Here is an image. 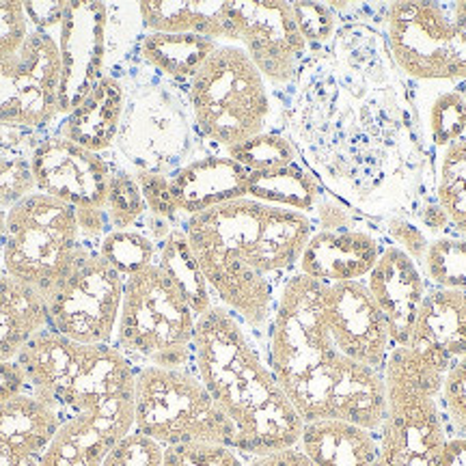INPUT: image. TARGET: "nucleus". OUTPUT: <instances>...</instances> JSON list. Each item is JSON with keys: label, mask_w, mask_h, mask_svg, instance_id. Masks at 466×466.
<instances>
[{"label": "nucleus", "mask_w": 466, "mask_h": 466, "mask_svg": "<svg viewBox=\"0 0 466 466\" xmlns=\"http://www.w3.org/2000/svg\"><path fill=\"white\" fill-rule=\"evenodd\" d=\"M371 22H339L288 89L285 134L322 188L365 218H410L425 203L428 145L419 106Z\"/></svg>", "instance_id": "obj_1"}, {"label": "nucleus", "mask_w": 466, "mask_h": 466, "mask_svg": "<svg viewBox=\"0 0 466 466\" xmlns=\"http://www.w3.org/2000/svg\"><path fill=\"white\" fill-rule=\"evenodd\" d=\"M316 231L311 217L236 199L186 218L184 233L214 300L253 333L270 324L285 283Z\"/></svg>", "instance_id": "obj_2"}, {"label": "nucleus", "mask_w": 466, "mask_h": 466, "mask_svg": "<svg viewBox=\"0 0 466 466\" xmlns=\"http://www.w3.org/2000/svg\"><path fill=\"white\" fill-rule=\"evenodd\" d=\"M266 357L302 421L343 419L378 432L387 410L384 371L335 346L324 318V285L296 272L266 329Z\"/></svg>", "instance_id": "obj_3"}, {"label": "nucleus", "mask_w": 466, "mask_h": 466, "mask_svg": "<svg viewBox=\"0 0 466 466\" xmlns=\"http://www.w3.org/2000/svg\"><path fill=\"white\" fill-rule=\"evenodd\" d=\"M192 370L236 428L238 453L258 458L299 447L305 421L279 384L266 350L218 302L197 319Z\"/></svg>", "instance_id": "obj_4"}, {"label": "nucleus", "mask_w": 466, "mask_h": 466, "mask_svg": "<svg viewBox=\"0 0 466 466\" xmlns=\"http://www.w3.org/2000/svg\"><path fill=\"white\" fill-rule=\"evenodd\" d=\"M28 393L66 419L91 423L116 445L134 432L137 367L113 343L89 346L46 329L17 357Z\"/></svg>", "instance_id": "obj_5"}, {"label": "nucleus", "mask_w": 466, "mask_h": 466, "mask_svg": "<svg viewBox=\"0 0 466 466\" xmlns=\"http://www.w3.org/2000/svg\"><path fill=\"white\" fill-rule=\"evenodd\" d=\"M126 86V104L115 156L132 171L173 175L197 158L203 141L197 134L186 89L168 83L138 61L110 69Z\"/></svg>", "instance_id": "obj_6"}, {"label": "nucleus", "mask_w": 466, "mask_h": 466, "mask_svg": "<svg viewBox=\"0 0 466 466\" xmlns=\"http://www.w3.org/2000/svg\"><path fill=\"white\" fill-rule=\"evenodd\" d=\"M442 374L412 348H393L384 365L387 410L371 466H441L447 445Z\"/></svg>", "instance_id": "obj_7"}, {"label": "nucleus", "mask_w": 466, "mask_h": 466, "mask_svg": "<svg viewBox=\"0 0 466 466\" xmlns=\"http://www.w3.org/2000/svg\"><path fill=\"white\" fill-rule=\"evenodd\" d=\"M199 138L220 151L268 130L272 97L250 56L238 44H220L186 86Z\"/></svg>", "instance_id": "obj_8"}, {"label": "nucleus", "mask_w": 466, "mask_h": 466, "mask_svg": "<svg viewBox=\"0 0 466 466\" xmlns=\"http://www.w3.org/2000/svg\"><path fill=\"white\" fill-rule=\"evenodd\" d=\"M197 318L158 264L126 279L113 346L141 367H192Z\"/></svg>", "instance_id": "obj_9"}, {"label": "nucleus", "mask_w": 466, "mask_h": 466, "mask_svg": "<svg viewBox=\"0 0 466 466\" xmlns=\"http://www.w3.org/2000/svg\"><path fill=\"white\" fill-rule=\"evenodd\" d=\"M134 432L165 450L182 445H225L233 450L236 441V428L192 367L137 370Z\"/></svg>", "instance_id": "obj_10"}, {"label": "nucleus", "mask_w": 466, "mask_h": 466, "mask_svg": "<svg viewBox=\"0 0 466 466\" xmlns=\"http://www.w3.org/2000/svg\"><path fill=\"white\" fill-rule=\"evenodd\" d=\"M86 247L76 209L35 190L7 209L0 261L5 275L48 299Z\"/></svg>", "instance_id": "obj_11"}, {"label": "nucleus", "mask_w": 466, "mask_h": 466, "mask_svg": "<svg viewBox=\"0 0 466 466\" xmlns=\"http://www.w3.org/2000/svg\"><path fill=\"white\" fill-rule=\"evenodd\" d=\"M384 35L410 80H466V3H393Z\"/></svg>", "instance_id": "obj_12"}, {"label": "nucleus", "mask_w": 466, "mask_h": 466, "mask_svg": "<svg viewBox=\"0 0 466 466\" xmlns=\"http://www.w3.org/2000/svg\"><path fill=\"white\" fill-rule=\"evenodd\" d=\"M126 279L86 247L72 272L46 299L48 329L78 343H113L124 300Z\"/></svg>", "instance_id": "obj_13"}, {"label": "nucleus", "mask_w": 466, "mask_h": 466, "mask_svg": "<svg viewBox=\"0 0 466 466\" xmlns=\"http://www.w3.org/2000/svg\"><path fill=\"white\" fill-rule=\"evenodd\" d=\"M61 52L46 31H33L14 56L0 58V126L50 132L61 119Z\"/></svg>", "instance_id": "obj_14"}, {"label": "nucleus", "mask_w": 466, "mask_h": 466, "mask_svg": "<svg viewBox=\"0 0 466 466\" xmlns=\"http://www.w3.org/2000/svg\"><path fill=\"white\" fill-rule=\"evenodd\" d=\"M238 46L264 76L266 85L288 89L309 56L291 3H231Z\"/></svg>", "instance_id": "obj_15"}, {"label": "nucleus", "mask_w": 466, "mask_h": 466, "mask_svg": "<svg viewBox=\"0 0 466 466\" xmlns=\"http://www.w3.org/2000/svg\"><path fill=\"white\" fill-rule=\"evenodd\" d=\"M106 33L108 5L63 3L61 25L52 35L61 52V116L72 113L106 74Z\"/></svg>", "instance_id": "obj_16"}, {"label": "nucleus", "mask_w": 466, "mask_h": 466, "mask_svg": "<svg viewBox=\"0 0 466 466\" xmlns=\"http://www.w3.org/2000/svg\"><path fill=\"white\" fill-rule=\"evenodd\" d=\"M35 190L72 208H104L110 154H96L50 130L31 156Z\"/></svg>", "instance_id": "obj_17"}, {"label": "nucleus", "mask_w": 466, "mask_h": 466, "mask_svg": "<svg viewBox=\"0 0 466 466\" xmlns=\"http://www.w3.org/2000/svg\"><path fill=\"white\" fill-rule=\"evenodd\" d=\"M324 318L335 346L357 363L384 371L393 343L365 281L324 285Z\"/></svg>", "instance_id": "obj_18"}, {"label": "nucleus", "mask_w": 466, "mask_h": 466, "mask_svg": "<svg viewBox=\"0 0 466 466\" xmlns=\"http://www.w3.org/2000/svg\"><path fill=\"white\" fill-rule=\"evenodd\" d=\"M365 285L387 319L393 348L408 346L419 309L428 294L421 266L408 258L404 250L389 244L367 275Z\"/></svg>", "instance_id": "obj_19"}, {"label": "nucleus", "mask_w": 466, "mask_h": 466, "mask_svg": "<svg viewBox=\"0 0 466 466\" xmlns=\"http://www.w3.org/2000/svg\"><path fill=\"white\" fill-rule=\"evenodd\" d=\"M370 229L313 231L299 261V275L322 285L365 281L382 255Z\"/></svg>", "instance_id": "obj_20"}, {"label": "nucleus", "mask_w": 466, "mask_h": 466, "mask_svg": "<svg viewBox=\"0 0 466 466\" xmlns=\"http://www.w3.org/2000/svg\"><path fill=\"white\" fill-rule=\"evenodd\" d=\"M171 182L173 203L184 220L223 203L244 199L248 186V171L229 156L201 154L179 167Z\"/></svg>", "instance_id": "obj_21"}, {"label": "nucleus", "mask_w": 466, "mask_h": 466, "mask_svg": "<svg viewBox=\"0 0 466 466\" xmlns=\"http://www.w3.org/2000/svg\"><path fill=\"white\" fill-rule=\"evenodd\" d=\"M408 348L445 378L450 367L466 354V294L428 289Z\"/></svg>", "instance_id": "obj_22"}, {"label": "nucleus", "mask_w": 466, "mask_h": 466, "mask_svg": "<svg viewBox=\"0 0 466 466\" xmlns=\"http://www.w3.org/2000/svg\"><path fill=\"white\" fill-rule=\"evenodd\" d=\"M124 104V83L119 76L106 72L72 113L58 119L55 132L80 147L96 151V154H108L115 149Z\"/></svg>", "instance_id": "obj_23"}, {"label": "nucleus", "mask_w": 466, "mask_h": 466, "mask_svg": "<svg viewBox=\"0 0 466 466\" xmlns=\"http://www.w3.org/2000/svg\"><path fill=\"white\" fill-rule=\"evenodd\" d=\"M299 450L313 466H371L378 436L343 419H319L302 425Z\"/></svg>", "instance_id": "obj_24"}, {"label": "nucleus", "mask_w": 466, "mask_h": 466, "mask_svg": "<svg viewBox=\"0 0 466 466\" xmlns=\"http://www.w3.org/2000/svg\"><path fill=\"white\" fill-rule=\"evenodd\" d=\"M147 33L201 35L218 44H238L231 3H138Z\"/></svg>", "instance_id": "obj_25"}, {"label": "nucleus", "mask_w": 466, "mask_h": 466, "mask_svg": "<svg viewBox=\"0 0 466 466\" xmlns=\"http://www.w3.org/2000/svg\"><path fill=\"white\" fill-rule=\"evenodd\" d=\"M218 46L201 35L145 31L138 39L137 58L160 78L186 89Z\"/></svg>", "instance_id": "obj_26"}, {"label": "nucleus", "mask_w": 466, "mask_h": 466, "mask_svg": "<svg viewBox=\"0 0 466 466\" xmlns=\"http://www.w3.org/2000/svg\"><path fill=\"white\" fill-rule=\"evenodd\" d=\"M48 329L46 299L31 285L0 275V360H17L33 337Z\"/></svg>", "instance_id": "obj_27"}, {"label": "nucleus", "mask_w": 466, "mask_h": 466, "mask_svg": "<svg viewBox=\"0 0 466 466\" xmlns=\"http://www.w3.org/2000/svg\"><path fill=\"white\" fill-rule=\"evenodd\" d=\"M61 417L33 393L0 404V450L42 456L55 439Z\"/></svg>", "instance_id": "obj_28"}, {"label": "nucleus", "mask_w": 466, "mask_h": 466, "mask_svg": "<svg viewBox=\"0 0 466 466\" xmlns=\"http://www.w3.org/2000/svg\"><path fill=\"white\" fill-rule=\"evenodd\" d=\"M324 192L326 190L316 179V175L309 171L302 162H294V165L283 168H272V171L248 173V199L294 209V212L307 214V217H311Z\"/></svg>", "instance_id": "obj_29"}, {"label": "nucleus", "mask_w": 466, "mask_h": 466, "mask_svg": "<svg viewBox=\"0 0 466 466\" xmlns=\"http://www.w3.org/2000/svg\"><path fill=\"white\" fill-rule=\"evenodd\" d=\"M156 264L167 272L197 318H201L203 313H208L209 309L217 305L206 277H203L201 268L197 264L195 255H192L184 227H175L158 244V261Z\"/></svg>", "instance_id": "obj_30"}, {"label": "nucleus", "mask_w": 466, "mask_h": 466, "mask_svg": "<svg viewBox=\"0 0 466 466\" xmlns=\"http://www.w3.org/2000/svg\"><path fill=\"white\" fill-rule=\"evenodd\" d=\"M113 447L91 423L66 419L42 453V466H104Z\"/></svg>", "instance_id": "obj_31"}, {"label": "nucleus", "mask_w": 466, "mask_h": 466, "mask_svg": "<svg viewBox=\"0 0 466 466\" xmlns=\"http://www.w3.org/2000/svg\"><path fill=\"white\" fill-rule=\"evenodd\" d=\"M108 154L110 177L104 209H106L110 227H113V231L138 229L149 214L147 203L143 199L141 186H138L137 175H134L132 168L116 158L115 151H108Z\"/></svg>", "instance_id": "obj_32"}, {"label": "nucleus", "mask_w": 466, "mask_h": 466, "mask_svg": "<svg viewBox=\"0 0 466 466\" xmlns=\"http://www.w3.org/2000/svg\"><path fill=\"white\" fill-rule=\"evenodd\" d=\"M436 201L458 236L466 238V138L442 151Z\"/></svg>", "instance_id": "obj_33"}, {"label": "nucleus", "mask_w": 466, "mask_h": 466, "mask_svg": "<svg viewBox=\"0 0 466 466\" xmlns=\"http://www.w3.org/2000/svg\"><path fill=\"white\" fill-rule=\"evenodd\" d=\"M223 154L236 160L238 165H242L248 173L272 171V168H283L294 165V162H300L294 143L289 141L288 134L279 130L261 132L258 137L248 138V141L225 149Z\"/></svg>", "instance_id": "obj_34"}, {"label": "nucleus", "mask_w": 466, "mask_h": 466, "mask_svg": "<svg viewBox=\"0 0 466 466\" xmlns=\"http://www.w3.org/2000/svg\"><path fill=\"white\" fill-rule=\"evenodd\" d=\"M425 277L434 288L466 294V238L439 236L430 240L423 259Z\"/></svg>", "instance_id": "obj_35"}, {"label": "nucleus", "mask_w": 466, "mask_h": 466, "mask_svg": "<svg viewBox=\"0 0 466 466\" xmlns=\"http://www.w3.org/2000/svg\"><path fill=\"white\" fill-rule=\"evenodd\" d=\"M97 250L124 279L158 261V244L138 229L110 231Z\"/></svg>", "instance_id": "obj_36"}, {"label": "nucleus", "mask_w": 466, "mask_h": 466, "mask_svg": "<svg viewBox=\"0 0 466 466\" xmlns=\"http://www.w3.org/2000/svg\"><path fill=\"white\" fill-rule=\"evenodd\" d=\"M430 141L434 147L447 149L466 138V102L464 93L442 91L430 104L428 115Z\"/></svg>", "instance_id": "obj_37"}, {"label": "nucleus", "mask_w": 466, "mask_h": 466, "mask_svg": "<svg viewBox=\"0 0 466 466\" xmlns=\"http://www.w3.org/2000/svg\"><path fill=\"white\" fill-rule=\"evenodd\" d=\"M294 20L299 25L309 52L324 48L339 28V14L324 3H291Z\"/></svg>", "instance_id": "obj_38"}, {"label": "nucleus", "mask_w": 466, "mask_h": 466, "mask_svg": "<svg viewBox=\"0 0 466 466\" xmlns=\"http://www.w3.org/2000/svg\"><path fill=\"white\" fill-rule=\"evenodd\" d=\"M35 192L31 158L0 151V209L14 208Z\"/></svg>", "instance_id": "obj_39"}, {"label": "nucleus", "mask_w": 466, "mask_h": 466, "mask_svg": "<svg viewBox=\"0 0 466 466\" xmlns=\"http://www.w3.org/2000/svg\"><path fill=\"white\" fill-rule=\"evenodd\" d=\"M162 466H247V458L225 445H182L167 447Z\"/></svg>", "instance_id": "obj_40"}, {"label": "nucleus", "mask_w": 466, "mask_h": 466, "mask_svg": "<svg viewBox=\"0 0 466 466\" xmlns=\"http://www.w3.org/2000/svg\"><path fill=\"white\" fill-rule=\"evenodd\" d=\"M137 175V182L141 186L143 199L147 203L149 214L154 218L167 220V223L184 227L186 220L177 214V208L173 203L171 195V182H168V175L162 173H147V171H134Z\"/></svg>", "instance_id": "obj_41"}, {"label": "nucleus", "mask_w": 466, "mask_h": 466, "mask_svg": "<svg viewBox=\"0 0 466 466\" xmlns=\"http://www.w3.org/2000/svg\"><path fill=\"white\" fill-rule=\"evenodd\" d=\"M441 408L460 436H466V354L442 378Z\"/></svg>", "instance_id": "obj_42"}, {"label": "nucleus", "mask_w": 466, "mask_h": 466, "mask_svg": "<svg viewBox=\"0 0 466 466\" xmlns=\"http://www.w3.org/2000/svg\"><path fill=\"white\" fill-rule=\"evenodd\" d=\"M162 460H165V447L147 436L132 432L110 450L104 466H162Z\"/></svg>", "instance_id": "obj_43"}, {"label": "nucleus", "mask_w": 466, "mask_h": 466, "mask_svg": "<svg viewBox=\"0 0 466 466\" xmlns=\"http://www.w3.org/2000/svg\"><path fill=\"white\" fill-rule=\"evenodd\" d=\"M33 33L25 3H0V58L14 56Z\"/></svg>", "instance_id": "obj_44"}, {"label": "nucleus", "mask_w": 466, "mask_h": 466, "mask_svg": "<svg viewBox=\"0 0 466 466\" xmlns=\"http://www.w3.org/2000/svg\"><path fill=\"white\" fill-rule=\"evenodd\" d=\"M313 225L319 231H348V229H365L367 218L363 214H359L357 209H352L346 203L337 201L335 197H330L329 192H324V197L313 209L311 214Z\"/></svg>", "instance_id": "obj_45"}, {"label": "nucleus", "mask_w": 466, "mask_h": 466, "mask_svg": "<svg viewBox=\"0 0 466 466\" xmlns=\"http://www.w3.org/2000/svg\"><path fill=\"white\" fill-rule=\"evenodd\" d=\"M384 231H387L389 240L393 242V247H398L400 250H404L410 259H415L419 266L423 264L425 253H428L430 240L425 236V231L412 220H408L404 217H391L384 220Z\"/></svg>", "instance_id": "obj_46"}, {"label": "nucleus", "mask_w": 466, "mask_h": 466, "mask_svg": "<svg viewBox=\"0 0 466 466\" xmlns=\"http://www.w3.org/2000/svg\"><path fill=\"white\" fill-rule=\"evenodd\" d=\"M76 218H78L80 236L89 247H100L104 238L113 231L104 208H78L76 209Z\"/></svg>", "instance_id": "obj_47"}, {"label": "nucleus", "mask_w": 466, "mask_h": 466, "mask_svg": "<svg viewBox=\"0 0 466 466\" xmlns=\"http://www.w3.org/2000/svg\"><path fill=\"white\" fill-rule=\"evenodd\" d=\"M25 11L33 31L56 33L63 17V3H25Z\"/></svg>", "instance_id": "obj_48"}, {"label": "nucleus", "mask_w": 466, "mask_h": 466, "mask_svg": "<svg viewBox=\"0 0 466 466\" xmlns=\"http://www.w3.org/2000/svg\"><path fill=\"white\" fill-rule=\"evenodd\" d=\"M28 389L26 374L17 360H0V404Z\"/></svg>", "instance_id": "obj_49"}, {"label": "nucleus", "mask_w": 466, "mask_h": 466, "mask_svg": "<svg viewBox=\"0 0 466 466\" xmlns=\"http://www.w3.org/2000/svg\"><path fill=\"white\" fill-rule=\"evenodd\" d=\"M417 220H419V227H421L423 231H430L434 233V238L439 236H445V231L450 229L451 223L450 218H447L445 209L439 206V201H425L421 208H419V212L415 214Z\"/></svg>", "instance_id": "obj_50"}, {"label": "nucleus", "mask_w": 466, "mask_h": 466, "mask_svg": "<svg viewBox=\"0 0 466 466\" xmlns=\"http://www.w3.org/2000/svg\"><path fill=\"white\" fill-rule=\"evenodd\" d=\"M247 466H313L309 462L305 453L299 447H291V450L268 453V456L258 458H247Z\"/></svg>", "instance_id": "obj_51"}, {"label": "nucleus", "mask_w": 466, "mask_h": 466, "mask_svg": "<svg viewBox=\"0 0 466 466\" xmlns=\"http://www.w3.org/2000/svg\"><path fill=\"white\" fill-rule=\"evenodd\" d=\"M441 466H466V436L447 439Z\"/></svg>", "instance_id": "obj_52"}, {"label": "nucleus", "mask_w": 466, "mask_h": 466, "mask_svg": "<svg viewBox=\"0 0 466 466\" xmlns=\"http://www.w3.org/2000/svg\"><path fill=\"white\" fill-rule=\"evenodd\" d=\"M0 466H42V456L0 450Z\"/></svg>", "instance_id": "obj_53"}, {"label": "nucleus", "mask_w": 466, "mask_h": 466, "mask_svg": "<svg viewBox=\"0 0 466 466\" xmlns=\"http://www.w3.org/2000/svg\"><path fill=\"white\" fill-rule=\"evenodd\" d=\"M5 220H7V209H0V255H3V236H5ZM0 275H3V261H0Z\"/></svg>", "instance_id": "obj_54"}, {"label": "nucleus", "mask_w": 466, "mask_h": 466, "mask_svg": "<svg viewBox=\"0 0 466 466\" xmlns=\"http://www.w3.org/2000/svg\"><path fill=\"white\" fill-rule=\"evenodd\" d=\"M464 102H466V91H464Z\"/></svg>", "instance_id": "obj_55"}]
</instances>
